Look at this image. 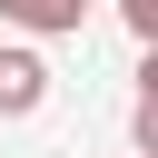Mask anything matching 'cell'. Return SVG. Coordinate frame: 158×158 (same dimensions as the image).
I'll use <instances>...</instances> for the list:
<instances>
[{"mask_svg": "<svg viewBox=\"0 0 158 158\" xmlns=\"http://www.w3.org/2000/svg\"><path fill=\"white\" fill-rule=\"evenodd\" d=\"M49 109V59L40 49H0V118H40Z\"/></svg>", "mask_w": 158, "mask_h": 158, "instance_id": "obj_1", "label": "cell"}, {"mask_svg": "<svg viewBox=\"0 0 158 158\" xmlns=\"http://www.w3.org/2000/svg\"><path fill=\"white\" fill-rule=\"evenodd\" d=\"M0 20H20L30 40H69V30L89 20V0H0Z\"/></svg>", "mask_w": 158, "mask_h": 158, "instance_id": "obj_2", "label": "cell"}, {"mask_svg": "<svg viewBox=\"0 0 158 158\" xmlns=\"http://www.w3.org/2000/svg\"><path fill=\"white\" fill-rule=\"evenodd\" d=\"M118 20H128V40H158V0H118Z\"/></svg>", "mask_w": 158, "mask_h": 158, "instance_id": "obj_3", "label": "cell"}]
</instances>
